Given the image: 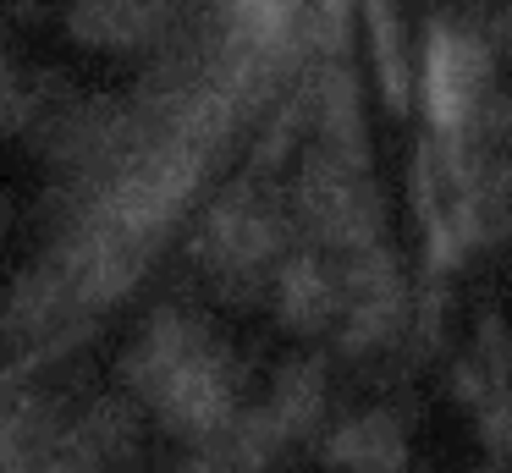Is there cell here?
Segmentation results:
<instances>
[{"label":"cell","instance_id":"cell-1","mask_svg":"<svg viewBox=\"0 0 512 473\" xmlns=\"http://www.w3.org/2000/svg\"><path fill=\"white\" fill-rule=\"evenodd\" d=\"M292 242H298V231H292L281 187L270 182V171H248L215 204H204L199 226L188 237V264L204 275L215 303L259 308Z\"/></svg>","mask_w":512,"mask_h":473},{"label":"cell","instance_id":"cell-2","mask_svg":"<svg viewBox=\"0 0 512 473\" xmlns=\"http://www.w3.org/2000/svg\"><path fill=\"white\" fill-rule=\"evenodd\" d=\"M281 198H287L298 242H309L320 253H347L386 237V198L369 182V165L331 154L320 143H303Z\"/></svg>","mask_w":512,"mask_h":473},{"label":"cell","instance_id":"cell-3","mask_svg":"<svg viewBox=\"0 0 512 473\" xmlns=\"http://www.w3.org/2000/svg\"><path fill=\"white\" fill-rule=\"evenodd\" d=\"M496 44L479 22L463 17H435L424 28V55H419V99L430 116V138L441 143H468L479 99L496 88Z\"/></svg>","mask_w":512,"mask_h":473},{"label":"cell","instance_id":"cell-4","mask_svg":"<svg viewBox=\"0 0 512 473\" xmlns=\"http://www.w3.org/2000/svg\"><path fill=\"white\" fill-rule=\"evenodd\" d=\"M243 402H248V369H243V358L232 352V341L215 336L210 347L193 352V358L182 363L155 396H149L144 413L155 418L171 440L188 446V440L210 435L215 424H226Z\"/></svg>","mask_w":512,"mask_h":473},{"label":"cell","instance_id":"cell-5","mask_svg":"<svg viewBox=\"0 0 512 473\" xmlns=\"http://www.w3.org/2000/svg\"><path fill=\"white\" fill-rule=\"evenodd\" d=\"M193 0H67L61 28L100 55H149L188 22Z\"/></svg>","mask_w":512,"mask_h":473},{"label":"cell","instance_id":"cell-6","mask_svg":"<svg viewBox=\"0 0 512 473\" xmlns=\"http://www.w3.org/2000/svg\"><path fill=\"white\" fill-rule=\"evenodd\" d=\"M215 336H221V330H215L210 319L199 314V308H188V303H160L155 314L138 325V336L122 347V358H116V380H122V391L133 396L138 407H144L149 396H155L160 385H166L171 374H177L182 363L193 358V352L210 347Z\"/></svg>","mask_w":512,"mask_h":473},{"label":"cell","instance_id":"cell-7","mask_svg":"<svg viewBox=\"0 0 512 473\" xmlns=\"http://www.w3.org/2000/svg\"><path fill=\"white\" fill-rule=\"evenodd\" d=\"M452 226L468 253L512 248V154L463 143V154H457Z\"/></svg>","mask_w":512,"mask_h":473},{"label":"cell","instance_id":"cell-8","mask_svg":"<svg viewBox=\"0 0 512 473\" xmlns=\"http://www.w3.org/2000/svg\"><path fill=\"white\" fill-rule=\"evenodd\" d=\"M270 314L287 336H331L342 314V286H336V259L309 242H292L287 259L270 275Z\"/></svg>","mask_w":512,"mask_h":473},{"label":"cell","instance_id":"cell-9","mask_svg":"<svg viewBox=\"0 0 512 473\" xmlns=\"http://www.w3.org/2000/svg\"><path fill=\"white\" fill-rule=\"evenodd\" d=\"M292 440L259 402H243L226 424L182 446V473H276Z\"/></svg>","mask_w":512,"mask_h":473},{"label":"cell","instance_id":"cell-10","mask_svg":"<svg viewBox=\"0 0 512 473\" xmlns=\"http://www.w3.org/2000/svg\"><path fill=\"white\" fill-rule=\"evenodd\" d=\"M320 457L336 473H408V418L397 407H364L320 429Z\"/></svg>","mask_w":512,"mask_h":473},{"label":"cell","instance_id":"cell-11","mask_svg":"<svg viewBox=\"0 0 512 473\" xmlns=\"http://www.w3.org/2000/svg\"><path fill=\"white\" fill-rule=\"evenodd\" d=\"M259 407L276 418V429L292 446L320 440L325 418H331V369H325V358L320 352H292V358H281Z\"/></svg>","mask_w":512,"mask_h":473},{"label":"cell","instance_id":"cell-12","mask_svg":"<svg viewBox=\"0 0 512 473\" xmlns=\"http://www.w3.org/2000/svg\"><path fill=\"white\" fill-rule=\"evenodd\" d=\"M67 446L78 451V457H89L100 473L127 468V462L144 451V407L127 391L94 396L89 407H78V413L67 418Z\"/></svg>","mask_w":512,"mask_h":473},{"label":"cell","instance_id":"cell-13","mask_svg":"<svg viewBox=\"0 0 512 473\" xmlns=\"http://www.w3.org/2000/svg\"><path fill=\"white\" fill-rule=\"evenodd\" d=\"M67 77L50 72V66H28L17 61V50L0 55V138H23L28 121L50 105V99L67 94Z\"/></svg>","mask_w":512,"mask_h":473},{"label":"cell","instance_id":"cell-14","mask_svg":"<svg viewBox=\"0 0 512 473\" xmlns=\"http://www.w3.org/2000/svg\"><path fill=\"white\" fill-rule=\"evenodd\" d=\"M364 28H369V44H375L380 94H386L391 110H408V55H402L397 0H364Z\"/></svg>","mask_w":512,"mask_h":473},{"label":"cell","instance_id":"cell-15","mask_svg":"<svg viewBox=\"0 0 512 473\" xmlns=\"http://www.w3.org/2000/svg\"><path fill=\"white\" fill-rule=\"evenodd\" d=\"M468 358L485 369V380L512 385V325L496 314V308H485V314H479V325H474V352H468Z\"/></svg>","mask_w":512,"mask_h":473},{"label":"cell","instance_id":"cell-16","mask_svg":"<svg viewBox=\"0 0 512 473\" xmlns=\"http://www.w3.org/2000/svg\"><path fill=\"white\" fill-rule=\"evenodd\" d=\"M485 33H490V44H496V61H512V0H496V6H490Z\"/></svg>","mask_w":512,"mask_h":473},{"label":"cell","instance_id":"cell-17","mask_svg":"<svg viewBox=\"0 0 512 473\" xmlns=\"http://www.w3.org/2000/svg\"><path fill=\"white\" fill-rule=\"evenodd\" d=\"M0 11H6L12 22H34L45 6H39V0H0Z\"/></svg>","mask_w":512,"mask_h":473},{"label":"cell","instance_id":"cell-18","mask_svg":"<svg viewBox=\"0 0 512 473\" xmlns=\"http://www.w3.org/2000/svg\"><path fill=\"white\" fill-rule=\"evenodd\" d=\"M12 231V204H6V193H0V237Z\"/></svg>","mask_w":512,"mask_h":473},{"label":"cell","instance_id":"cell-19","mask_svg":"<svg viewBox=\"0 0 512 473\" xmlns=\"http://www.w3.org/2000/svg\"><path fill=\"white\" fill-rule=\"evenodd\" d=\"M12 50V28H6V17H0V55Z\"/></svg>","mask_w":512,"mask_h":473},{"label":"cell","instance_id":"cell-20","mask_svg":"<svg viewBox=\"0 0 512 473\" xmlns=\"http://www.w3.org/2000/svg\"><path fill=\"white\" fill-rule=\"evenodd\" d=\"M485 473H501V468H496V462H490V468H485Z\"/></svg>","mask_w":512,"mask_h":473}]
</instances>
